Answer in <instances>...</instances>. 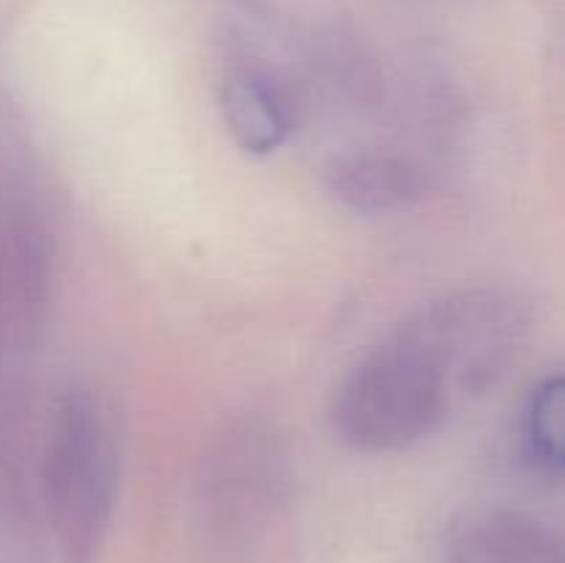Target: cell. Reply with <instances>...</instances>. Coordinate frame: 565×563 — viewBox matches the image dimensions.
<instances>
[{
  "label": "cell",
  "instance_id": "obj_9",
  "mask_svg": "<svg viewBox=\"0 0 565 563\" xmlns=\"http://www.w3.org/2000/svg\"><path fill=\"white\" fill-rule=\"evenodd\" d=\"M315 66L323 83L359 108H375L384 99V77L375 61L348 36H323L315 50Z\"/></svg>",
  "mask_w": 565,
  "mask_h": 563
},
{
  "label": "cell",
  "instance_id": "obj_4",
  "mask_svg": "<svg viewBox=\"0 0 565 563\" xmlns=\"http://www.w3.org/2000/svg\"><path fill=\"white\" fill-rule=\"evenodd\" d=\"M44 489L66 561L92 563L116 497L114 442L92 392L72 390L55 406Z\"/></svg>",
  "mask_w": 565,
  "mask_h": 563
},
{
  "label": "cell",
  "instance_id": "obj_5",
  "mask_svg": "<svg viewBox=\"0 0 565 563\" xmlns=\"http://www.w3.org/2000/svg\"><path fill=\"white\" fill-rule=\"evenodd\" d=\"M326 191L359 215H395L428 196V177L412 158L386 149H356L326 163Z\"/></svg>",
  "mask_w": 565,
  "mask_h": 563
},
{
  "label": "cell",
  "instance_id": "obj_7",
  "mask_svg": "<svg viewBox=\"0 0 565 563\" xmlns=\"http://www.w3.org/2000/svg\"><path fill=\"white\" fill-rule=\"evenodd\" d=\"M447 563H565V550L539 519L494 508L469 513L452 528Z\"/></svg>",
  "mask_w": 565,
  "mask_h": 563
},
{
  "label": "cell",
  "instance_id": "obj_6",
  "mask_svg": "<svg viewBox=\"0 0 565 563\" xmlns=\"http://www.w3.org/2000/svg\"><path fill=\"white\" fill-rule=\"evenodd\" d=\"M218 97L226 130L252 155L276 152L296 125L290 88L263 66L235 64L226 70Z\"/></svg>",
  "mask_w": 565,
  "mask_h": 563
},
{
  "label": "cell",
  "instance_id": "obj_1",
  "mask_svg": "<svg viewBox=\"0 0 565 563\" xmlns=\"http://www.w3.org/2000/svg\"><path fill=\"white\" fill-rule=\"evenodd\" d=\"M292 486V453L279 425L237 414L215 428L193 478V511L218 550H243L274 522Z\"/></svg>",
  "mask_w": 565,
  "mask_h": 563
},
{
  "label": "cell",
  "instance_id": "obj_8",
  "mask_svg": "<svg viewBox=\"0 0 565 563\" xmlns=\"http://www.w3.org/2000/svg\"><path fill=\"white\" fill-rule=\"evenodd\" d=\"M53 279L50 235L33 221L14 224L0 243V304L17 331H31L42 318Z\"/></svg>",
  "mask_w": 565,
  "mask_h": 563
},
{
  "label": "cell",
  "instance_id": "obj_2",
  "mask_svg": "<svg viewBox=\"0 0 565 563\" xmlns=\"http://www.w3.org/2000/svg\"><path fill=\"white\" fill-rule=\"evenodd\" d=\"M450 397L434 362L392 331L340 381L331 397V431L356 453H401L439 428Z\"/></svg>",
  "mask_w": 565,
  "mask_h": 563
},
{
  "label": "cell",
  "instance_id": "obj_10",
  "mask_svg": "<svg viewBox=\"0 0 565 563\" xmlns=\"http://www.w3.org/2000/svg\"><path fill=\"white\" fill-rule=\"evenodd\" d=\"M527 434L546 464L565 469V373L550 375L533 390Z\"/></svg>",
  "mask_w": 565,
  "mask_h": 563
},
{
  "label": "cell",
  "instance_id": "obj_3",
  "mask_svg": "<svg viewBox=\"0 0 565 563\" xmlns=\"http://www.w3.org/2000/svg\"><path fill=\"white\" fill-rule=\"evenodd\" d=\"M527 331V304L494 285L445 293L397 326V334L417 346L445 375L450 392L489 390L519 357Z\"/></svg>",
  "mask_w": 565,
  "mask_h": 563
}]
</instances>
